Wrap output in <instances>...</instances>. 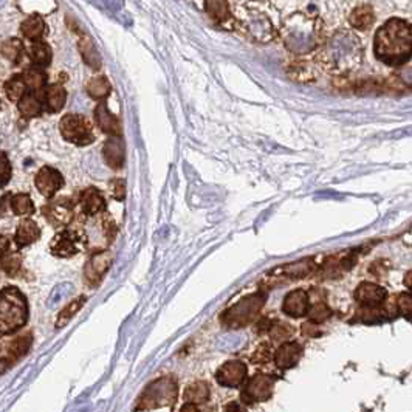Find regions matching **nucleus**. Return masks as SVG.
<instances>
[{
    "label": "nucleus",
    "instance_id": "a18cd8bd",
    "mask_svg": "<svg viewBox=\"0 0 412 412\" xmlns=\"http://www.w3.org/2000/svg\"><path fill=\"white\" fill-rule=\"evenodd\" d=\"M10 240L6 239V237H3V236H0V259H2L5 254H8L10 253Z\"/></svg>",
    "mask_w": 412,
    "mask_h": 412
},
{
    "label": "nucleus",
    "instance_id": "20e7f679",
    "mask_svg": "<svg viewBox=\"0 0 412 412\" xmlns=\"http://www.w3.org/2000/svg\"><path fill=\"white\" fill-rule=\"evenodd\" d=\"M375 56L381 63L398 67L411 58L412 52V29L404 19H389L375 34Z\"/></svg>",
    "mask_w": 412,
    "mask_h": 412
},
{
    "label": "nucleus",
    "instance_id": "de8ad7c7",
    "mask_svg": "<svg viewBox=\"0 0 412 412\" xmlns=\"http://www.w3.org/2000/svg\"><path fill=\"white\" fill-rule=\"evenodd\" d=\"M225 412H244V409L240 408L239 403H230L228 406L225 408Z\"/></svg>",
    "mask_w": 412,
    "mask_h": 412
},
{
    "label": "nucleus",
    "instance_id": "39448f33",
    "mask_svg": "<svg viewBox=\"0 0 412 412\" xmlns=\"http://www.w3.org/2000/svg\"><path fill=\"white\" fill-rule=\"evenodd\" d=\"M29 319V304L25 294L16 287L0 292V335H10L25 326Z\"/></svg>",
    "mask_w": 412,
    "mask_h": 412
},
{
    "label": "nucleus",
    "instance_id": "a878e982",
    "mask_svg": "<svg viewBox=\"0 0 412 412\" xmlns=\"http://www.w3.org/2000/svg\"><path fill=\"white\" fill-rule=\"evenodd\" d=\"M209 398V388L205 381H194L184 390V400L192 404L208 402Z\"/></svg>",
    "mask_w": 412,
    "mask_h": 412
},
{
    "label": "nucleus",
    "instance_id": "5701e85b",
    "mask_svg": "<svg viewBox=\"0 0 412 412\" xmlns=\"http://www.w3.org/2000/svg\"><path fill=\"white\" fill-rule=\"evenodd\" d=\"M95 120H96V122H98V126L102 132L111 135V136H120V134H121L120 121L115 115L109 112L106 104H100L98 107H96Z\"/></svg>",
    "mask_w": 412,
    "mask_h": 412
},
{
    "label": "nucleus",
    "instance_id": "e433bc0d",
    "mask_svg": "<svg viewBox=\"0 0 412 412\" xmlns=\"http://www.w3.org/2000/svg\"><path fill=\"white\" fill-rule=\"evenodd\" d=\"M25 86L31 88V90H38V88H42L45 86V81H47V77L39 70H29L24 73L22 77Z\"/></svg>",
    "mask_w": 412,
    "mask_h": 412
},
{
    "label": "nucleus",
    "instance_id": "ea45409f",
    "mask_svg": "<svg viewBox=\"0 0 412 412\" xmlns=\"http://www.w3.org/2000/svg\"><path fill=\"white\" fill-rule=\"evenodd\" d=\"M22 48H24V45H22V42H20V40L10 39L2 45V53H3V56L8 58L10 61H17L20 53H22Z\"/></svg>",
    "mask_w": 412,
    "mask_h": 412
},
{
    "label": "nucleus",
    "instance_id": "393cba45",
    "mask_svg": "<svg viewBox=\"0 0 412 412\" xmlns=\"http://www.w3.org/2000/svg\"><path fill=\"white\" fill-rule=\"evenodd\" d=\"M67 92L63 86H50L45 92V104L50 112H59L65 106Z\"/></svg>",
    "mask_w": 412,
    "mask_h": 412
},
{
    "label": "nucleus",
    "instance_id": "f03ea898",
    "mask_svg": "<svg viewBox=\"0 0 412 412\" xmlns=\"http://www.w3.org/2000/svg\"><path fill=\"white\" fill-rule=\"evenodd\" d=\"M236 30L251 42L269 44L278 36V8L269 0H245L232 11Z\"/></svg>",
    "mask_w": 412,
    "mask_h": 412
},
{
    "label": "nucleus",
    "instance_id": "4c0bfd02",
    "mask_svg": "<svg viewBox=\"0 0 412 412\" xmlns=\"http://www.w3.org/2000/svg\"><path fill=\"white\" fill-rule=\"evenodd\" d=\"M25 88H26V86H25L22 77H17L15 79H11L8 84H6L5 90L11 101H16L19 98H22V96L25 95Z\"/></svg>",
    "mask_w": 412,
    "mask_h": 412
},
{
    "label": "nucleus",
    "instance_id": "dca6fc26",
    "mask_svg": "<svg viewBox=\"0 0 412 412\" xmlns=\"http://www.w3.org/2000/svg\"><path fill=\"white\" fill-rule=\"evenodd\" d=\"M315 269H317V264H315L313 259H304V260H298V262L293 264H285L276 267L270 276L278 278V279H302L310 274Z\"/></svg>",
    "mask_w": 412,
    "mask_h": 412
},
{
    "label": "nucleus",
    "instance_id": "1a4fd4ad",
    "mask_svg": "<svg viewBox=\"0 0 412 412\" xmlns=\"http://www.w3.org/2000/svg\"><path fill=\"white\" fill-rule=\"evenodd\" d=\"M205 11L217 26L223 30H236V19L228 0H203Z\"/></svg>",
    "mask_w": 412,
    "mask_h": 412
},
{
    "label": "nucleus",
    "instance_id": "f257e3e1",
    "mask_svg": "<svg viewBox=\"0 0 412 412\" xmlns=\"http://www.w3.org/2000/svg\"><path fill=\"white\" fill-rule=\"evenodd\" d=\"M365 58V47L358 34L352 30H336L322 39L313 61L333 74H347L356 70Z\"/></svg>",
    "mask_w": 412,
    "mask_h": 412
},
{
    "label": "nucleus",
    "instance_id": "f704fd0d",
    "mask_svg": "<svg viewBox=\"0 0 412 412\" xmlns=\"http://www.w3.org/2000/svg\"><path fill=\"white\" fill-rule=\"evenodd\" d=\"M30 58L38 65H47L50 64L52 59V50L50 47L44 42H36L30 47Z\"/></svg>",
    "mask_w": 412,
    "mask_h": 412
},
{
    "label": "nucleus",
    "instance_id": "7c9ffc66",
    "mask_svg": "<svg viewBox=\"0 0 412 412\" xmlns=\"http://www.w3.org/2000/svg\"><path fill=\"white\" fill-rule=\"evenodd\" d=\"M31 342H33L31 335H22L13 341L8 349L10 350L8 361H16L17 358H20V356L29 352V349L31 347Z\"/></svg>",
    "mask_w": 412,
    "mask_h": 412
},
{
    "label": "nucleus",
    "instance_id": "37998d69",
    "mask_svg": "<svg viewBox=\"0 0 412 412\" xmlns=\"http://www.w3.org/2000/svg\"><path fill=\"white\" fill-rule=\"evenodd\" d=\"M398 307H400L402 313L404 315V317L409 318V313H411V307H412V299H411V294L409 293H403L398 296V301H397Z\"/></svg>",
    "mask_w": 412,
    "mask_h": 412
},
{
    "label": "nucleus",
    "instance_id": "79ce46f5",
    "mask_svg": "<svg viewBox=\"0 0 412 412\" xmlns=\"http://www.w3.org/2000/svg\"><path fill=\"white\" fill-rule=\"evenodd\" d=\"M111 192L116 200H125L126 197V182L122 178H115L111 182Z\"/></svg>",
    "mask_w": 412,
    "mask_h": 412
},
{
    "label": "nucleus",
    "instance_id": "bb28decb",
    "mask_svg": "<svg viewBox=\"0 0 412 412\" xmlns=\"http://www.w3.org/2000/svg\"><path fill=\"white\" fill-rule=\"evenodd\" d=\"M86 301H87V298L86 296H79V298H77V299H73L70 304H68L67 307H64L63 310L59 312V315H58V319H56V327L58 328H63V327H65L68 322H70L73 318H74V315H77L82 307H84V304H86Z\"/></svg>",
    "mask_w": 412,
    "mask_h": 412
},
{
    "label": "nucleus",
    "instance_id": "4be33fe9",
    "mask_svg": "<svg viewBox=\"0 0 412 412\" xmlns=\"http://www.w3.org/2000/svg\"><path fill=\"white\" fill-rule=\"evenodd\" d=\"M39 237H40V230L38 223L31 221V219H25V221L20 222L17 226L15 242L17 245V248H24V246H29L36 242Z\"/></svg>",
    "mask_w": 412,
    "mask_h": 412
},
{
    "label": "nucleus",
    "instance_id": "6e6552de",
    "mask_svg": "<svg viewBox=\"0 0 412 412\" xmlns=\"http://www.w3.org/2000/svg\"><path fill=\"white\" fill-rule=\"evenodd\" d=\"M61 134L67 141L78 146H87L95 141L90 121L77 113H68L61 120Z\"/></svg>",
    "mask_w": 412,
    "mask_h": 412
},
{
    "label": "nucleus",
    "instance_id": "473e14b6",
    "mask_svg": "<svg viewBox=\"0 0 412 412\" xmlns=\"http://www.w3.org/2000/svg\"><path fill=\"white\" fill-rule=\"evenodd\" d=\"M0 269L3 273L8 274V276H16L19 270L22 269V256L19 253H8L0 259Z\"/></svg>",
    "mask_w": 412,
    "mask_h": 412
},
{
    "label": "nucleus",
    "instance_id": "a19ab883",
    "mask_svg": "<svg viewBox=\"0 0 412 412\" xmlns=\"http://www.w3.org/2000/svg\"><path fill=\"white\" fill-rule=\"evenodd\" d=\"M11 180V164L8 157L0 152V187H5Z\"/></svg>",
    "mask_w": 412,
    "mask_h": 412
},
{
    "label": "nucleus",
    "instance_id": "f8f14e48",
    "mask_svg": "<svg viewBox=\"0 0 412 412\" xmlns=\"http://www.w3.org/2000/svg\"><path fill=\"white\" fill-rule=\"evenodd\" d=\"M111 265H112V256L107 251L93 254L92 259L88 260L84 269L86 283L92 287L98 285L102 280V278H104L107 270L111 269Z\"/></svg>",
    "mask_w": 412,
    "mask_h": 412
},
{
    "label": "nucleus",
    "instance_id": "9d476101",
    "mask_svg": "<svg viewBox=\"0 0 412 412\" xmlns=\"http://www.w3.org/2000/svg\"><path fill=\"white\" fill-rule=\"evenodd\" d=\"M274 388V379L270 375L259 374L253 377L250 383L246 384L245 390L242 393V398L245 402H264L270 398Z\"/></svg>",
    "mask_w": 412,
    "mask_h": 412
},
{
    "label": "nucleus",
    "instance_id": "b1692460",
    "mask_svg": "<svg viewBox=\"0 0 412 412\" xmlns=\"http://www.w3.org/2000/svg\"><path fill=\"white\" fill-rule=\"evenodd\" d=\"M375 22V13L374 8L369 5H361L356 6V8L350 13L349 16V24L352 25V29L366 31Z\"/></svg>",
    "mask_w": 412,
    "mask_h": 412
},
{
    "label": "nucleus",
    "instance_id": "cd10ccee",
    "mask_svg": "<svg viewBox=\"0 0 412 412\" xmlns=\"http://www.w3.org/2000/svg\"><path fill=\"white\" fill-rule=\"evenodd\" d=\"M86 90L93 100H104L111 93V82L104 77H95L87 82Z\"/></svg>",
    "mask_w": 412,
    "mask_h": 412
},
{
    "label": "nucleus",
    "instance_id": "c756f323",
    "mask_svg": "<svg viewBox=\"0 0 412 412\" xmlns=\"http://www.w3.org/2000/svg\"><path fill=\"white\" fill-rule=\"evenodd\" d=\"M79 52H81L82 58H84L86 63L92 68H95V70H98V68L101 67V61H100L98 53H96V50H95L92 40L88 39L87 36H84L79 40Z\"/></svg>",
    "mask_w": 412,
    "mask_h": 412
},
{
    "label": "nucleus",
    "instance_id": "58836bf2",
    "mask_svg": "<svg viewBox=\"0 0 412 412\" xmlns=\"http://www.w3.org/2000/svg\"><path fill=\"white\" fill-rule=\"evenodd\" d=\"M308 317L313 322H317V324H321V322H324L328 317H331V308H328L324 302H317V304L308 307V312H307Z\"/></svg>",
    "mask_w": 412,
    "mask_h": 412
},
{
    "label": "nucleus",
    "instance_id": "423d86ee",
    "mask_svg": "<svg viewBox=\"0 0 412 412\" xmlns=\"http://www.w3.org/2000/svg\"><path fill=\"white\" fill-rule=\"evenodd\" d=\"M265 304L262 293L250 294L225 312L223 322L230 327H245L256 319Z\"/></svg>",
    "mask_w": 412,
    "mask_h": 412
},
{
    "label": "nucleus",
    "instance_id": "72a5a7b5",
    "mask_svg": "<svg viewBox=\"0 0 412 412\" xmlns=\"http://www.w3.org/2000/svg\"><path fill=\"white\" fill-rule=\"evenodd\" d=\"M313 64H315V61H313ZM313 64L302 61V63H298L296 65L292 67L290 73L288 74H292V77L299 82H310L313 79H317V74H313Z\"/></svg>",
    "mask_w": 412,
    "mask_h": 412
},
{
    "label": "nucleus",
    "instance_id": "c9c22d12",
    "mask_svg": "<svg viewBox=\"0 0 412 412\" xmlns=\"http://www.w3.org/2000/svg\"><path fill=\"white\" fill-rule=\"evenodd\" d=\"M19 111L25 116H36L40 112V104L33 95H24L19 101Z\"/></svg>",
    "mask_w": 412,
    "mask_h": 412
},
{
    "label": "nucleus",
    "instance_id": "49530a36",
    "mask_svg": "<svg viewBox=\"0 0 412 412\" xmlns=\"http://www.w3.org/2000/svg\"><path fill=\"white\" fill-rule=\"evenodd\" d=\"M180 412H200V409H198V408L196 406V404L187 403V404H183L182 409H180Z\"/></svg>",
    "mask_w": 412,
    "mask_h": 412
},
{
    "label": "nucleus",
    "instance_id": "9b49d317",
    "mask_svg": "<svg viewBox=\"0 0 412 412\" xmlns=\"http://www.w3.org/2000/svg\"><path fill=\"white\" fill-rule=\"evenodd\" d=\"M248 369L242 361H228L217 370L216 379L225 388H239L246 379Z\"/></svg>",
    "mask_w": 412,
    "mask_h": 412
},
{
    "label": "nucleus",
    "instance_id": "ddd939ff",
    "mask_svg": "<svg viewBox=\"0 0 412 412\" xmlns=\"http://www.w3.org/2000/svg\"><path fill=\"white\" fill-rule=\"evenodd\" d=\"M44 214L47 221L54 226H67L73 221L74 208L73 203L68 198H58V200L52 202L48 206H45Z\"/></svg>",
    "mask_w": 412,
    "mask_h": 412
},
{
    "label": "nucleus",
    "instance_id": "7ed1b4c3",
    "mask_svg": "<svg viewBox=\"0 0 412 412\" xmlns=\"http://www.w3.org/2000/svg\"><path fill=\"white\" fill-rule=\"evenodd\" d=\"M278 36L287 52L306 56L317 52L322 42V20L308 11H293L279 24Z\"/></svg>",
    "mask_w": 412,
    "mask_h": 412
},
{
    "label": "nucleus",
    "instance_id": "6ab92c4d",
    "mask_svg": "<svg viewBox=\"0 0 412 412\" xmlns=\"http://www.w3.org/2000/svg\"><path fill=\"white\" fill-rule=\"evenodd\" d=\"M102 157L112 169H120L125 164V144L120 136H111L102 149Z\"/></svg>",
    "mask_w": 412,
    "mask_h": 412
},
{
    "label": "nucleus",
    "instance_id": "0eeeda50",
    "mask_svg": "<svg viewBox=\"0 0 412 412\" xmlns=\"http://www.w3.org/2000/svg\"><path fill=\"white\" fill-rule=\"evenodd\" d=\"M177 398V384L171 377H163L154 383H150L146 390L141 394L138 408L152 409L160 406H171Z\"/></svg>",
    "mask_w": 412,
    "mask_h": 412
},
{
    "label": "nucleus",
    "instance_id": "aec40b11",
    "mask_svg": "<svg viewBox=\"0 0 412 412\" xmlns=\"http://www.w3.org/2000/svg\"><path fill=\"white\" fill-rule=\"evenodd\" d=\"M302 355V347L299 342L292 341L285 342V344L280 346L274 356V361H276V366L279 369H290L299 361Z\"/></svg>",
    "mask_w": 412,
    "mask_h": 412
},
{
    "label": "nucleus",
    "instance_id": "f3484780",
    "mask_svg": "<svg viewBox=\"0 0 412 412\" xmlns=\"http://www.w3.org/2000/svg\"><path fill=\"white\" fill-rule=\"evenodd\" d=\"M388 293L383 287L372 284V283H363L358 285L355 292V299L367 308H375L381 306L386 299Z\"/></svg>",
    "mask_w": 412,
    "mask_h": 412
},
{
    "label": "nucleus",
    "instance_id": "8fccbe9b",
    "mask_svg": "<svg viewBox=\"0 0 412 412\" xmlns=\"http://www.w3.org/2000/svg\"><path fill=\"white\" fill-rule=\"evenodd\" d=\"M404 284H406V287L409 288L411 287V271L406 273V279H404Z\"/></svg>",
    "mask_w": 412,
    "mask_h": 412
},
{
    "label": "nucleus",
    "instance_id": "a211bd4d",
    "mask_svg": "<svg viewBox=\"0 0 412 412\" xmlns=\"http://www.w3.org/2000/svg\"><path fill=\"white\" fill-rule=\"evenodd\" d=\"M308 296L304 290H293L285 296L284 304H283V312L288 317L293 318H301L307 315L308 312Z\"/></svg>",
    "mask_w": 412,
    "mask_h": 412
},
{
    "label": "nucleus",
    "instance_id": "2eb2a0df",
    "mask_svg": "<svg viewBox=\"0 0 412 412\" xmlns=\"http://www.w3.org/2000/svg\"><path fill=\"white\" fill-rule=\"evenodd\" d=\"M81 237L74 231H63L50 244L52 254L58 258H72L79 251Z\"/></svg>",
    "mask_w": 412,
    "mask_h": 412
},
{
    "label": "nucleus",
    "instance_id": "c03bdc74",
    "mask_svg": "<svg viewBox=\"0 0 412 412\" xmlns=\"http://www.w3.org/2000/svg\"><path fill=\"white\" fill-rule=\"evenodd\" d=\"M293 333V328L290 327H285V324H280V326H276L273 328V336L276 340H284V338H288Z\"/></svg>",
    "mask_w": 412,
    "mask_h": 412
},
{
    "label": "nucleus",
    "instance_id": "4468645a",
    "mask_svg": "<svg viewBox=\"0 0 412 412\" xmlns=\"http://www.w3.org/2000/svg\"><path fill=\"white\" fill-rule=\"evenodd\" d=\"M34 183H36V188L40 194L50 198L64 187V177L61 175L59 171L47 166L39 171L36 178H34Z\"/></svg>",
    "mask_w": 412,
    "mask_h": 412
},
{
    "label": "nucleus",
    "instance_id": "c85d7f7f",
    "mask_svg": "<svg viewBox=\"0 0 412 412\" xmlns=\"http://www.w3.org/2000/svg\"><path fill=\"white\" fill-rule=\"evenodd\" d=\"M44 31H45V24L39 16H30L29 19L24 20L22 33L25 34V38H29L31 40H38L42 38Z\"/></svg>",
    "mask_w": 412,
    "mask_h": 412
},
{
    "label": "nucleus",
    "instance_id": "09e8293b",
    "mask_svg": "<svg viewBox=\"0 0 412 412\" xmlns=\"http://www.w3.org/2000/svg\"><path fill=\"white\" fill-rule=\"evenodd\" d=\"M11 365V363L8 360H0V375H2L6 369H8V366Z\"/></svg>",
    "mask_w": 412,
    "mask_h": 412
},
{
    "label": "nucleus",
    "instance_id": "2f4dec72",
    "mask_svg": "<svg viewBox=\"0 0 412 412\" xmlns=\"http://www.w3.org/2000/svg\"><path fill=\"white\" fill-rule=\"evenodd\" d=\"M11 209L16 216H30L34 212V203L29 194H16L11 198Z\"/></svg>",
    "mask_w": 412,
    "mask_h": 412
},
{
    "label": "nucleus",
    "instance_id": "3c124183",
    "mask_svg": "<svg viewBox=\"0 0 412 412\" xmlns=\"http://www.w3.org/2000/svg\"><path fill=\"white\" fill-rule=\"evenodd\" d=\"M5 2H6V0H0V6H3Z\"/></svg>",
    "mask_w": 412,
    "mask_h": 412
},
{
    "label": "nucleus",
    "instance_id": "412c9836",
    "mask_svg": "<svg viewBox=\"0 0 412 412\" xmlns=\"http://www.w3.org/2000/svg\"><path fill=\"white\" fill-rule=\"evenodd\" d=\"M81 208L87 216H96L104 211L106 200L104 196L96 188H88L81 194Z\"/></svg>",
    "mask_w": 412,
    "mask_h": 412
}]
</instances>
